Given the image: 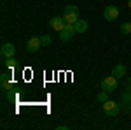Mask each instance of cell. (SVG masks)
<instances>
[{
  "label": "cell",
  "mask_w": 131,
  "mask_h": 130,
  "mask_svg": "<svg viewBox=\"0 0 131 130\" xmlns=\"http://www.w3.org/2000/svg\"><path fill=\"white\" fill-rule=\"evenodd\" d=\"M117 88V77L112 74V76H107L105 79L101 81V90L108 91V93H112V91Z\"/></svg>",
  "instance_id": "cell-1"
},
{
  "label": "cell",
  "mask_w": 131,
  "mask_h": 130,
  "mask_svg": "<svg viewBox=\"0 0 131 130\" xmlns=\"http://www.w3.org/2000/svg\"><path fill=\"white\" fill-rule=\"evenodd\" d=\"M101 106H103V111H105L108 116H117V114H119V104L114 102V100H107V102H103Z\"/></svg>",
  "instance_id": "cell-2"
},
{
  "label": "cell",
  "mask_w": 131,
  "mask_h": 130,
  "mask_svg": "<svg viewBox=\"0 0 131 130\" xmlns=\"http://www.w3.org/2000/svg\"><path fill=\"white\" fill-rule=\"evenodd\" d=\"M77 33V30H75V25H70V23H67L65 25V28L60 32V39L61 40H70L73 35Z\"/></svg>",
  "instance_id": "cell-3"
},
{
  "label": "cell",
  "mask_w": 131,
  "mask_h": 130,
  "mask_svg": "<svg viewBox=\"0 0 131 130\" xmlns=\"http://www.w3.org/2000/svg\"><path fill=\"white\" fill-rule=\"evenodd\" d=\"M103 18L107 21H115L119 18V9L115 5H107L105 11H103Z\"/></svg>",
  "instance_id": "cell-4"
},
{
  "label": "cell",
  "mask_w": 131,
  "mask_h": 130,
  "mask_svg": "<svg viewBox=\"0 0 131 130\" xmlns=\"http://www.w3.org/2000/svg\"><path fill=\"white\" fill-rule=\"evenodd\" d=\"M49 25H51V28L52 30H56V32H61L63 28H65V25H67V21L63 20V18H60V16H54L52 20L49 21Z\"/></svg>",
  "instance_id": "cell-5"
},
{
  "label": "cell",
  "mask_w": 131,
  "mask_h": 130,
  "mask_svg": "<svg viewBox=\"0 0 131 130\" xmlns=\"http://www.w3.org/2000/svg\"><path fill=\"white\" fill-rule=\"evenodd\" d=\"M40 46H42L40 37H31V39L28 40V44H26V51H28V53H35V51H39Z\"/></svg>",
  "instance_id": "cell-6"
},
{
  "label": "cell",
  "mask_w": 131,
  "mask_h": 130,
  "mask_svg": "<svg viewBox=\"0 0 131 130\" xmlns=\"http://www.w3.org/2000/svg\"><path fill=\"white\" fill-rule=\"evenodd\" d=\"M2 56L4 58H10V56H14V53H16V48H14V44H10V42H5V44H2Z\"/></svg>",
  "instance_id": "cell-7"
},
{
  "label": "cell",
  "mask_w": 131,
  "mask_h": 130,
  "mask_svg": "<svg viewBox=\"0 0 131 130\" xmlns=\"http://www.w3.org/2000/svg\"><path fill=\"white\" fill-rule=\"evenodd\" d=\"M0 81H2V88H4V90H12V88H14V83H12V79H10V76L7 72L2 74Z\"/></svg>",
  "instance_id": "cell-8"
},
{
  "label": "cell",
  "mask_w": 131,
  "mask_h": 130,
  "mask_svg": "<svg viewBox=\"0 0 131 130\" xmlns=\"http://www.w3.org/2000/svg\"><path fill=\"white\" fill-rule=\"evenodd\" d=\"M63 20L67 21V23H70V25H75L77 20H79V12H65Z\"/></svg>",
  "instance_id": "cell-9"
},
{
  "label": "cell",
  "mask_w": 131,
  "mask_h": 130,
  "mask_svg": "<svg viewBox=\"0 0 131 130\" xmlns=\"http://www.w3.org/2000/svg\"><path fill=\"white\" fill-rule=\"evenodd\" d=\"M75 30H77V33H84V32H88V21L79 18L77 23H75Z\"/></svg>",
  "instance_id": "cell-10"
},
{
  "label": "cell",
  "mask_w": 131,
  "mask_h": 130,
  "mask_svg": "<svg viewBox=\"0 0 131 130\" xmlns=\"http://www.w3.org/2000/svg\"><path fill=\"white\" fill-rule=\"evenodd\" d=\"M112 74H114V76H115V77H122V76H124V74H126V67H124V65H115V67H114V70H112Z\"/></svg>",
  "instance_id": "cell-11"
},
{
  "label": "cell",
  "mask_w": 131,
  "mask_h": 130,
  "mask_svg": "<svg viewBox=\"0 0 131 130\" xmlns=\"http://www.w3.org/2000/svg\"><path fill=\"white\" fill-rule=\"evenodd\" d=\"M16 65H18V62H16V58L14 56H10V58H5V67L10 70H14L16 69Z\"/></svg>",
  "instance_id": "cell-12"
},
{
  "label": "cell",
  "mask_w": 131,
  "mask_h": 130,
  "mask_svg": "<svg viewBox=\"0 0 131 130\" xmlns=\"http://www.w3.org/2000/svg\"><path fill=\"white\" fill-rule=\"evenodd\" d=\"M96 100H98L100 104H103V102H107V100H108V91L101 90L100 93H98V97H96Z\"/></svg>",
  "instance_id": "cell-13"
},
{
  "label": "cell",
  "mask_w": 131,
  "mask_h": 130,
  "mask_svg": "<svg viewBox=\"0 0 131 130\" xmlns=\"http://www.w3.org/2000/svg\"><path fill=\"white\" fill-rule=\"evenodd\" d=\"M121 32L122 33H131V23H122L121 25Z\"/></svg>",
  "instance_id": "cell-14"
},
{
  "label": "cell",
  "mask_w": 131,
  "mask_h": 130,
  "mask_svg": "<svg viewBox=\"0 0 131 130\" xmlns=\"http://www.w3.org/2000/svg\"><path fill=\"white\" fill-rule=\"evenodd\" d=\"M40 40H42V46H49V44H51V37H49V35H42Z\"/></svg>",
  "instance_id": "cell-15"
},
{
  "label": "cell",
  "mask_w": 131,
  "mask_h": 130,
  "mask_svg": "<svg viewBox=\"0 0 131 130\" xmlns=\"http://www.w3.org/2000/svg\"><path fill=\"white\" fill-rule=\"evenodd\" d=\"M65 12H79V7L77 5H67L65 7Z\"/></svg>",
  "instance_id": "cell-16"
},
{
  "label": "cell",
  "mask_w": 131,
  "mask_h": 130,
  "mask_svg": "<svg viewBox=\"0 0 131 130\" xmlns=\"http://www.w3.org/2000/svg\"><path fill=\"white\" fill-rule=\"evenodd\" d=\"M16 97H18V95H16V93H14V91H7V99L9 100H16Z\"/></svg>",
  "instance_id": "cell-17"
},
{
  "label": "cell",
  "mask_w": 131,
  "mask_h": 130,
  "mask_svg": "<svg viewBox=\"0 0 131 130\" xmlns=\"http://www.w3.org/2000/svg\"><path fill=\"white\" fill-rule=\"evenodd\" d=\"M128 5H129V9H131V0H128Z\"/></svg>",
  "instance_id": "cell-18"
},
{
  "label": "cell",
  "mask_w": 131,
  "mask_h": 130,
  "mask_svg": "<svg viewBox=\"0 0 131 130\" xmlns=\"http://www.w3.org/2000/svg\"><path fill=\"white\" fill-rule=\"evenodd\" d=\"M129 39H131V33H129Z\"/></svg>",
  "instance_id": "cell-19"
}]
</instances>
